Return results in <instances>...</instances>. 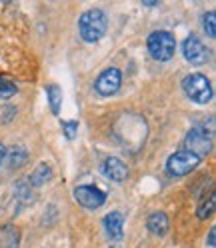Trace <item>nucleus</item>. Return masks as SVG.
<instances>
[{
	"mask_svg": "<svg viewBox=\"0 0 216 248\" xmlns=\"http://www.w3.org/2000/svg\"><path fill=\"white\" fill-rule=\"evenodd\" d=\"M106 28H108V16L98 8L86 10L78 20V32H80L82 40L88 44L98 42L106 34Z\"/></svg>",
	"mask_w": 216,
	"mask_h": 248,
	"instance_id": "nucleus-1",
	"label": "nucleus"
},
{
	"mask_svg": "<svg viewBox=\"0 0 216 248\" xmlns=\"http://www.w3.org/2000/svg\"><path fill=\"white\" fill-rule=\"evenodd\" d=\"M208 246L214 248V228H210V232H208Z\"/></svg>",
	"mask_w": 216,
	"mask_h": 248,
	"instance_id": "nucleus-22",
	"label": "nucleus"
},
{
	"mask_svg": "<svg viewBox=\"0 0 216 248\" xmlns=\"http://www.w3.org/2000/svg\"><path fill=\"white\" fill-rule=\"evenodd\" d=\"M50 178H52V168L46 162H42L34 168V172L30 174L28 184H30V188H40V186H44Z\"/></svg>",
	"mask_w": 216,
	"mask_h": 248,
	"instance_id": "nucleus-14",
	"label": "nucleus"
},
{
	"mask_svg": "<svg viewBox=\"0 0 216 248\" xmlns=\"http://www.w3.org/2000/svg\"><path fill=\"white\" fill-rule=\"evenodd\" d=\"M146 228L154 236H164L168 228H170V218L164 212H152L146 220Z\"/></svg>",
	"mask_w": 216,
	"mask_h": 248,
	"instance_id": "nucleus-11",
	"label": "nucleus"
},
{
	"mask_svg": "<svg viewBox=\"0 0 216 248\" xmlns=\"http://www.w3.org/2000/svg\"><path fill=\"white\" fill-rule=\"evenodd\" d=\"M16 92H18V88H16V84H14V80L6 78V76H0V100L12 98Z\"/></svg>",
	"mask_w": 216,
	"mask_h": 248,
	"instance_id": "nucleus-17",
	"label": "nucleus"
},
{
	"mask_svg": "<svg viewBox=\"0 0 216 248\" xmlns=\"http://www.w3.org/2000/svg\"><path fill=\"white\" fill-rule=\"evenodd\" d=\"M144 6H148V8H154V6H158V2H142Z\"/></svg>",
	"mask_w": 216,
	"mask_h": 248,
	"instance_id": "nucleus-23",
	"label": "nucleus"
},
{
	"mask_svg": "<svg viewBox=\"0 0 216 248\" xmlns=\"http://www.w3.org/2000/svg\"><path fill=\"white\" fill-rule=\"evenodd\" d=\"M46 98H48L52 114H58L60 106H62V90H60V86L58 84H48L46 86Z\"/></svg>",
	"mask_w": 216,
	"mask_h": 248,
	"instance_id": "nucleus-15",
	"label": "nucleus"
},
{
	"mask_svg": "<svg viewBox=\"0 0 216 248\" xmlns=\"http://www.w3.org/2000/svg\"><path fill=\"white\" fill-rule=\"evenodd\" d=\"M184 146H186L184 150H188V152L196 154L198 158H202L212 150V134L204 126H194V128H190L186 138H184Z\"/></svg>",
	"mask_w": 216,
	"mask_h": 248,
	"instance_id": "nucleus-4",
	"label": "nucleus"
},
{
	"mask_svg": "<svg viewBox=\"0 0 216 248\" xmlns=\"http://www.w3.org/2000/svg\"><path fill=\"white\" fill-rule=\"evenodd\" d=\"M14 196L18 198V202H20V204H28V202H32L34 196H32V188H30L28 180H20L16 186H14Z\"/></svg>",
	"mask_w": 216,
	"mask_h": 248,
	"instance_id": "nucleus-16",
	"label": "nucleus"
},
{
	"mask_svg": "<svg viewBox=\"0 0 216 248\" xmlns=\"http://www.w3.org/2000/svg\"><path fill=\"white\" fill-rule=\"evenodd\" d=\"M200 160L202 158H198L196 154H192L188 150H178L166 160V172L170 176H184V174L192 172L200 164Z\"/></svg>",
	"mask_w": 216,
	"mask_h": 248,
	"instance_id": "nucleus-5",
	"label": "nucleus"
},
{
	"mask_svg": "<svg viewBox=\"0 0 216 248\" xmlns=\"http://www.w3.org/2000/svg\"><path fill=\"white\" fill-rule=\"evenodd\" d=\"M74 200L80 206H84L86 210H96L106 202V192L96 188V186H92V184L76 186L74 188Z\"/></svg>",
	"mask_w": 216,
	"mask_h": 248,
	"instance_id": "nucleus-6",
	"label": "nucleus"
},
{
	"mask_svg": "<svg viewBox=\"0 0 216 248\" xmlns=\"http://www.w3.org/2000/svg\"><path fill=\"white\" fill-rule=\"evenodd\" d=\"M4 162H6V164H8V168H12V170L22 168V166L28 162V152H26V148H24V146H20V144H14V146L6 152Z\"/></svg>",
	"mask_w": 216,
	"mask_h": 248,
	"instance_id": "nucleus-13",
	"label": "nucleus"
},
{
	"mask_svg": "<svg viewBox=\"0 0 216 248\" xmlns=\"http://www.w3.org/2000/svg\"><path fill=\"white\" fill-rule=\"evenodd\" d=\"M62 132L66 136V140H74L76 134H78V122L76 120H64L62 122Z\"/></svg>",
	"mask_w": 216,
	"mask_h": 248,
	"instance_id": "nucleus-20",
	"label": "nucleus"
},
{
	"mask_svg": "<svg viewBox=\"0 0 216 248\" xmlns=\"http://www.w3.org/2000/svg\"><path fill=\"white\" fill-rule=\"evenodd\" d=\"M182 90L192 102L196 104H208L212 100V84L204 74H188L182 80Z\"/></svg>",
	"mask_w": 216,
	"mask_h": 248,
	"instance_id": "nucleus-3",
	"label": "nucleus"
},
{
	"mask_svg": "<svg viewBox=\"0 0 216 248\" xmlns=\"http://www.w3.org/2000/svg\"><path fill=\"white\" fill-rule=\"evenodd\" d=\"M104 230L110 240H122L124 236V216L120 212H110L104 216Z\"/></svg>",
	"mask_w": 216,
	"mask_h": 248,
	"instance_id": "nucleus-10",
	"label": "nucleus"
},
{
	"mask_svg": "<svg viewBox=\"0 0 216 248\" xmlns=\"http://www.w3.org/2000/svg\"><path fill=\"white\" fill-rule=\"evenodd\" d=\"M120 84H122V72L118 68L110 66V68H106L98 74V78L94 82V90L100 96H112L118 92Z\"/></svg>",
	"mask_w": 216,
	"mask_h": 248,
	"instance_id": "nucleus-7",
	"label": "nucleus"
},
{
	"mask_svg": "<svg viewBox=\"0 0 216 248\" xmlns=\"http://www.w3.org/2000/svg\"><path fill=\"white\" fill-rule=\"evenodd\" d=\"M100 170H102V174H104L106 178H110V180H114V182H122V180H126V176H128V166L122 162L120 158H116V156L106 158V160L102 162Z\"/></svg>",
	"mask_w": 216,
	"mask_h": 248,
	"instance_id": "nucleus-9",
	"label": "nucleus"
},
{
	"mask_svg": "<svg viewBox=\"0 0 216 248\" xmlns=\"http://www.w3.org/2000/svg\"><path fill=\"white\" fill-rule=\"evenodd\" d=\"M202 26H204V32H206L210 38L216 36V14H214V12H206V14H204Z\"/></svg>",
	"mask_w": 216,
	"mask_h": 248,
	"instance_id": "nucleus-19",
	"label": "nucleus"
},
{
	"mask_svg": "<svg viewBox=\"0 0 216 248\" xmlns=\"http://www.w3.org/2000/svg\"><path fill=\"white\" fill-rule=\"evenodd\" d=\"M182 54H184V58H186V62H190V64H194V66L206 64L208 58H210L208 48L202 44V40H200L198 36H194V34L184 40V44H182Z\"/></svg>",
	"mask_w": 216,
	"mask_h": 248,
	"instance_id": "nucleus-8",
	"label": "nucleus"
},
{
	"mask_svg": "<svg viewBox=\"0 0 216 248\" xmlns=\"http://www.w3.org/2000/svg\"><path fill=\"white\" fill-rule=\"evenodd\" d=\"M214 204H216V196H214V192H210V196H208V200H204L202 204L198 206V218L200 220H204V218H208V216L214 212Z\"/></svg>",
	"mask_w": 216,
	"mask_h": 248,
	"instance_id": "nucleus-18",
	"label": "nucleus"
},
{
	"mask_svg": "<svg viewBox=\"0 0 216 248\" xmlns=\"http://www.w3.org/2000/svg\"><path fill=\"white\" fill-rule=\"evenodd\" d=\"M4 156H6V148H4L2 142H0V166H2V162H4Z\"/></svg>",
	"mask_w": 216,
	"mask_h": 248,
	"instance_id": "nucleus-21",
	"label": "nucleus"
},
{
	"mask_svg": "<svg viewBox=\"0 0 216 248\" xmlns=\"http://www.w3.org/2000/svg\"><path fill=\"white\" fill-rule=\"evenodd\" d=\"M20 246V230L16 224L0 226V248H18Z\"/></svg>",
	"mask_w": 216,
	"mask_h": 248,
	"instance_id": "nucleus-12",
	"label": "nucleus"
},
{
	"mask_svg": "<svg viewBox=\"0 0 216 248\" xmlns=\"http://www.w3.org/2000/svg\"><path fill=\"white\" fill-rule=\"evenodd\" d=\"M146 48L154 60L168 62L176 52V38L168 30H154L146 40Z\"/></svg>",
	"mask_w": 216,
	"mask_h": 248,
	"instance_id": "nucleus-2",
	"label": "nucleus"
}]
</instances>
